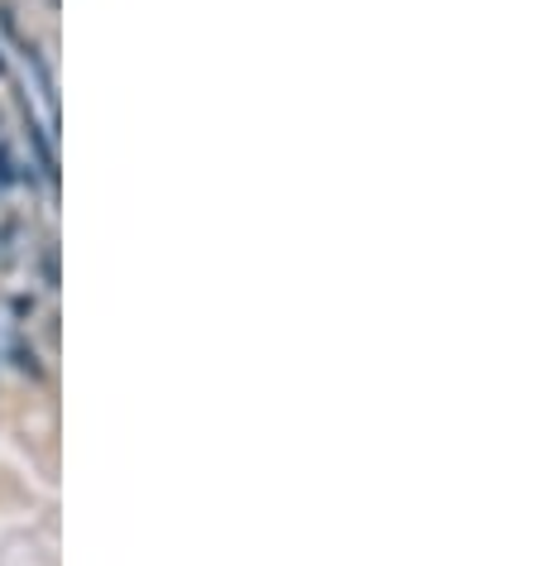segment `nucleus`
Returning a JSON list of instances; mask_svg holds the SVG:
<instances>
[]
</instances>
